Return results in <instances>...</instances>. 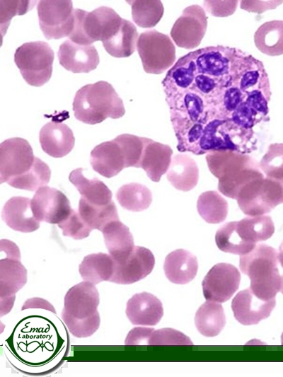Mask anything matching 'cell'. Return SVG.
Returning a JSON list of instances; mask_svg holds the SVG:
<instances>
[{"label":"cell","instance_id":"obj_47","mask_svg":"<svg viewBox=\"0 0 283 377\" xmlns=\"http://www.w3.org/2000/svg\"><path fill=\"white\" fill-rule=\"evenodd\" d=\"M154 329L150 327H137L132 329L125 340L126 345L147 344Z\"/></svg>","mask_w":283,"mask_h":377},{"label":"cell","instance_id":"obj_41","mask_svg":"<svg viewBox=\"0 0 283 377\" xmlns=\"http://www.w3.org/2000/svg\"><path fill=\"white\" fill-rule=\"evenodd\" d=\"M259 166L265 177L283 181V144H271Z\"/></svg>","mask_w":283,"mask_h":377},{"label":"cell","instance_id":"obj_12","mask_svg":"<svg viewBox=\"0 0 283 377\" xmlns=\"http://www.w3.org/2000/svg\"><path fill=\"white\" fill-rule=\"evenodd\" d=\"M35 156L29 142L22 138H11L0 145V181L10 180L28 172Z\"/></svg>","mask_w":283,"mask_h":377},{"label":"cell","instance_id":"obj_40","mask_svg":"<svg viewBox=\"0 0 283 377\" xmlns=\"http://www.w3.org/2000/svg\"><path fill=\"white\" fill-rule=\"evenodd\" d=\"M215 242L220 250L240 255L248 253L255 247L241 238L235 221L227 222L219 228L215 235Z\"/></svg>","mask_w":283,"mask_h":377},{"label":"cell","instance_id":"obj_4","mask_svg":"<svg viewBox=\"0 0 283 377\" xmlns=\"http://www.w3.org/2000/svg\"><path fill=\"white\" fill-rule=\"evenodd\" d=\"M75 117L86 124H95L110 117L125 115L122 99L112 86L103 81L87 84L76 93L73 101Z\"/></svg>","mask_w":283,"mask_h":377},{"label":"cell","instance_id":"obj_26","mask_svg":"<svg viewBox=\"0 0 283 377\" xmlns=\"http://www.w3.org/2000/svg\"><path fill=\"white\" fill-rule=\"evenodd\" d=\"M101 232L106 248L114 261L117 263L125 261L134 247L129 228L117 219L108 223Z\"/></svg>","mask_w":283,"mask_h":377},{"label":"cell","instance_id":"obj_50","mask_svg":"<svg viewBox=\"0 0 283 377\" xmlns=\"http://www.w3.org/2000/svg\"><path fill=\"white\" fill-rule=\"evenodd\" d=\"M278 261L283 268V241L282 242L279 248Z\"/></svg>","mask_w":283,"mask_h":377},{"label":"cell","instance_id":"obj_16","mask_svg":"<svg viewBox=\"0 0 283 377\" xmlns=\"http://www.w3.org/2000/svg\"><path fill=\"white\" fill-rule=\"evenodd\" d=\"M155 258L150 250L135 246L122 262L114 261V272L109 280L118 284H131L149 275L153 270Z\"/></svg>","mask_w":283,"mask_h":377},{"label":"cell","instance_id":"obj_45","mask_svg":"<svg viewBox=\"0 0 283 377\" xmlns=\"http://www.w3.org/2000/svg\"><path fill=\"white\" fill-rule=\"evenodd\" d=\"M35 1H1L0 15L1 31L6 30L11 18L16 15L25 14L32 8Z\"/></svg>","mask_w":283,"mask_h":377},{"label":"cell","instance_id":"obj_14","mask_svg":"<svg viewBox=\"0 0 283 377\" xmlns=\"http://www.w3.org/2000/svg\"><path fill=\"white\" fill-rule=\"evenodd\" d=\"M240 281L241 274L235 266L218 263L211 268L202 281L204 296L209 301L225 302L238 290Z\"/></svg>","mask_w":283,"mask_h":377},{"label":"cell","instance_id":"obj_3","mask_svg":"<svg viewBox=\"0 0 283 377\" xmlns=\"http://www.w3.org/2000/svg\"><path fill=\"white\" fill-rule=\"evenodd\" d=\"M99 301L98 289L91 283L83 281L67 291L61 317L73 336L88 337L98 330Z\"/></svg>","mask_w":283,"mask_h":377},{"label":"cell","instance_id":"obj_15","mask_svg":"<svg viewBox=\"0 0 283 377\" xmlns=\"http://www.w3.org/2000/svg\"><path fill=\"white\" fill-rule=\"evenodd\" d=\"M31 206L37 220L59 224L69 214L71 209L69 199L61 191L43 186L37 190Z\"/></svg>","mask_w":283,"mask_h":377},{"label":"cell","instance_id":"obj_19","mask_svg":"<svg viewBox=\"0 0 283 377\" xmlns=\"http://www.w3.org/2000/svg\"><path fill=\"white\" fill-rule=\"evenodd\" d=\"M236 49L219 45L195 50L197 71L216 77L225 75L231 69Z\"/></svg>","mask_w":283,"mask_h":377},{"label":"cell","instance_id":"obj_10","mask_svg":"<svg viewBox=\"0 0 283 377\" xmlns=\"http://www.w3.org/2000/svg\"><path fill=\"white\" fill-rule=\"evenodd\" d=\"M137 48L146 73L160 74L175 62V47L173 41L168 35L156 30L141 33Z\"/></svg>","mask_w":283,"mask_h":377},{"label":"cell","instance_id":"obj_17","mask_svg":"<svg viewBox=\"0 0 283 377\" xmlns=\"http://www.w3.org/2000/svg\"><path fill=\"white\" fill-rule=\"evenodd\" d=\"M275 304V298L262 300L248 288L236 295L231 302V308L235 318L240 323L250 325L268 318Z\"/></svg>","mask_w":283,"mask_h":377},{"label":"cell","instance_id":"obj_44","mask_svg":"<svg viewBox=\"0 0 283 377\" xmlns=\"http://www.w3.org/2000/svg\"><path fill=\"white\" fill-rule=\"evenodd\" d=\"M192 342L183 333L172 328L154 330L148 345H192Z\"/></svg>","mask_w":283,"mask_h":377},{"label":"cell","instance_id":"obj_8","mask_svg":"<svg viewBox=\"0 0 283 377\" xmlns=\"http://www.w3.org/2000/svg\"><path fill=\"white\" fill-rule=\"evenodd\" d=\"M236 201L246 215H265L283 203V181L267 177L255 179L240 190Z\"/></svg>","mask_w":283,"mask_h":377},{"label":"cell","instance_id":"obj_46","mask_svg":"<svg viewBox=\"0 0 283 377\" xmlns=\"http://www.w3.org/2000/svg\"><path fill=\"white\" fill-rule=\"evenodd\" d=\"M238 1H204L203 6L211 15L216 17H226L236 10Z\"/></svg>","mask_w":283,"mask_h":377},{"label":"cell","instance_id":"obj_21","mask_svg":"<svg viewBox=\"0 0 283 377\" xmlns=\"http://www.w3.org/2000/svg\"><path fill=\"white\" fill-rule=\"evenodd\" d=\"M93 169L102 176L112 178L125 167V158L120 144L114 139L96 146L91 152Z\"/></svg>","mask_w":283,"mask_h":377},{"label":"cell","instance_id":"obj_2","mask_svg":"<svg viewBox=\"0 0 283 377\" xmlns=\"http://www.w3.org/2000/svg\"><path fill=\"white\" fill-rule=\"evenodd\" d=\"M206 160L210 172L219 180V191L229 198L236 199L246 185L265 177L259 163L246 153L212 151L207 153Z\"/></svg>","mask_w":283,"mask_h":377},{"label":"cell","instance_id":"obj_25","mask_svg":"<svg viewBox=\"0 0 283 377\" xmlns=\"http://www.w3.org/2000/svg\"><path fill=\"white\" fill-rule=\"evenodd\" d=\"M163 269L168 279L178 284H185L196 276L198 262L195 255L184 249L170 253L165 259Z\"/></svg>","mask_w":283,"mask_h":377},{"label":"cell","instance_id":"obj_51","mask_svg":"<svg viewBox=\"0 0 283 377\" xmlns=\"http://www.w3.org/2000/svg\"><path fill=\"white\" fill-rule=\"evenodd\" d=\"M280 291L283 294V275L282 276V282H281V289H280Z\"/></svg>","mask_w":283,"mask_h":377},{"label":"cell","instance_id":"obj_33","mask_svg":"<svg viewBox=\"0 0 283 377\" xmlns=\"http://www.w3.org/2000/svg\"><path fill=\"white\" fill-rule=\"evenodd\" d=\"M138 38L135 25L123 19L118 30L110 39L103 42V45L108 53L114 57H128L134 52Z\"/></svg>","mask_w":283,"mask_h":377},{"label":"cell","instance_id":"obj_35","mask_svg":"<svg viewBox=\"0 0 283 377\" xmlns=\"http://www.w3.org/2000/svg\"><path fill=\"white\" fill-rule=\"evenodd\" d=\"M79 212L93 230L98 229L100 231L108 223L119 219L113 201L106 205H95L81 197Z\"/></svg>","mask_w":283,"mask_h":377},{"label":"cell","instance_id":"obj_18","mask_svg":"<svg viewBox=\"0 0 283 377\" xmlns=\"http://www.w3.org/2000/svg\"><path fill=\"white\" fill-rule=\"evenodd\" d=\"M60 64L74 73H88L99 63L98 52L93 45H79L70 40L64 41L58 51Z\"/></svg>","mask_w":283,"mask_h":377},{"label":"cell","instance_id":"obj_48","mask_svg":"<svg viewBox=\"0 0 283 377\" xmlns=\"http://www.w3.org/2000/svg\"><path fill=\"white\" fill-rule=\"evenodd\" d=\"M282 1H241L240 6L248 12L260 13L275 8Z\"/></svg>","mask_w":283,"mask_h":377},{"label":"cell","instance_id":"obj_11","mask_svg":"<svg viewBox=\"0 0 283 377\" xmlns=\"http://www.w3.org/2000/svg\"><path fill=\"white\" fill-rule=\"evenodd\" d=\"M37 9L40 27L47 39H60L71 35L74 26L71 1H40Z\"/></svg>","mask_w":283,"mask_h":377},{"label":"cell","instance_id":"obj_37","mask_svg":"<svg viewBox=\"0 0 283 377\" xmlns=\"http://www.w3.org/2000/svg\"><path fill=\"white\" fill-rule=\"evenodd\" d=\"M116 197L122 207L131 211L145 210L152 202L150 190L144 185L135 182L122 185L117 190Z\"/></svg>","mask_w":283,"mask_h":377},{"label":"cell","instance_id":"obj_43","mask_svg":"<svg viewBox=\"0 0 283 377\" xmlns=\"http://www.w3.org/2000/svg\"><path fill=\"white\" fill-rule=\"evenodd\" d=\"M58 226L62 229L64 236L75 240L87 238L93 230L83 219L79 211L71 210L68 216Z\"/></svg>","mask_w":283,"mask_h":377},{"label":"cell","instance_id":"obj_6","mask_svg":"<svg viewBox=\"0 0 283 377\" xmlns=\"http://www.w3.org/2000/svg\"><path fill=\"white\" fill-rule=\"evenodd\" d=\"M123 18L113 9L101 6L91 12L74 9V26L69 36L71 41L88 45L110 39L120 28Z\"/></svg>","mask_w":283,"mask_h":377},{"label":"cell","instance_id":"obj_1","mask_svg":"<svg viewBox=\"0 0 283 377\" xmlns=\"http://www.w3.org/2000/svg\"><path fill=\"white\" fill-rule=\"evenodd\" d=\"M8 325L3 342L4 354L16 370L44 376L58 369L69 352L67 327L56 313L28 308Z\"/></svg>","mask_w":283,"mask_h":377},{"label":"cell","instance_id":"obj_34","mask_svg":"<svg viewBox=\"0 0 283 377\" xmlns=\"http://www.w3.org/2000/svg\"><path fill=\"white\" fill-rule=\"evenodd\" d=\"M195 323L197 330L205 337H214L220 333L226 324L222 306L217 302L207 301L197 311Z\"/></svg>","mask_w":283,"mask_h":377},{"label":"cell","instance_id":"obj_29","mask_svg":"<svg viewBox=\"0 0 283 377\" xmlns=\"http://www.w3.org/2000/svg\"><path fill=\"white\" fill-rule=\"evenodd\" d=\"M83 171V168H76L71 171L69 177L81 197L95 205H106L112 202V192L106 185L97 178H86Z\"/></svg>","mask_w":283,"mask_h":377},{"label":"cell","instance_id":"obj_28","mask_svg":"<svg viewBox=\"0 0 283 377\" xmlns=\"http://www.w3.org/2000/svg\"><path fill=\"white\" fill-rule=\"evenodd\" d=\"M167 178L177 190L185 192L191 190L198 182V166L190 156L176 154L172 158L167 171Z\"/></svg>","mask_w":283,"mask_h":377},{"label":"cell","instance_id":"obj_38","mask_svg":"<svg viewBox=\"0 0 283 377\" xmlns=\"http://www.w3.org/2000/svg\"><path fill=\"white\" fill-rule=\"evenodd\" d=\"M50 176L51 170L49 166L35 157L33 166L28 172L10 180L8 184L18 189L34 191L46 186Z\"/></svg>","mask_w":283,"mask_h":377},{"label":"cell","instance_id":"obj_30","mask_svg":"<svg viewBox=\"0 0 283 377\" xmlns=\"http://www.w3.org/2000/svg\"><path fill=\"white\" fill-rule=\"evenodd\" d=\"M79 271L83 281L94 285L109 281L114 272V260L110 254H90L83 258Z\"/></svg>","mask_w":283,"mask_h":377},{"label":"cell","instance_id":"obj_5","mask_svg":"<svg viewBox=\"0 0 283 377\" xmlns=\"http://www.w3.org/2000/svg\"><path fill=\"white\" fill-rule=\"evenodd\" d=\"M278 262L277 251L264 243L256 245L250 252L241 255L240 269L250 278L251 291L262 300L275 298L280 291L282 276Z\"/></svg>","mask_w":283,"mask_h":377},{"label":"cell","instance_id":"obj_52","mask_svg":"<svg viewBox=\"0 0 283 377\" xmlns=\"http://www.w3.org/2000/svg\"><path fill=\"white\" fill-rule=\"evenodd\" d=\"M281 342H282V344L283 345V332L281 336Z\"/></svg>","mask_w":283,"mask_h":377},{"label":"cell","instance_id":"obj_24","mask_svg":"<svg viewBox=\"0 0 283 377\" xmlns=\"http://www.w3.org/2000/svg\"><path fill=\"white\" fill-rule=\"evenodd\" d=\"M173 150L166 144L146 138L140 168L154 182H159L171 165Z\"/></svg>","mask_w":283,"mask_h":377},{"label":"cell","instance_id":"obj_27","mask_svg":"<svg viewBox=\"0 0 283 377\" xmlns=\"http://www.w3.org/2000/svg\"><path fill=\"white\" fill-rule=\"evenodd\" d=\"M196 74L195 52L193 51L180 57L167 72L162 81L166 95L188 89Z\"/></svg>","mask_w":283,"mask_h":377},{"label":"cell","instance_id":"obj_39","mask_svg":"<svg viewBox=\"0 0 283 377\" xmlns=\"http://www.w3.org/2000/svg\"><path fill=\"white\" fill-rule=\"evenodd\" d=\"M132 6L134 22L142 28L154 27L161 19L164 8L158 0L127 1Z\"/></svg>","mask_w":283,"mask_h":377},{"label":"cell","instance_id":"obj_49","mask_svg":"<svg viewBox=\"0 0 283 377\" xmlns=\"http://www.w3.org/2000/svg\"><path fill=\"white\" fill-rule=\"evenodd\" d=\"M28 308H44L56 313L54 308L47 301L40 298L28 299L21 308V310Z\"/></svg>","mask_w":283,"mask_h":377},{"label":"cell","instance_id":"obj_23","mask_svg":"<svg viewBox=\"0 0 283 377\" xmlns=\"http://www.w3.org/2000/svg\"><path fill=\"white\" fill-rule=\"evenodd\" d=\"M1 216L7 226L17 231L30 233L40 227V221L33 212L31 199L27 197L9 199L3 207Z\"/></svg>","mask_w":283,"mask_h":377},{"label":"cell","instance_id":"obj_7","mask_svg":"<svg viewBox=\"0 0 283 377\" xmlns=\"http://www.w3.org/2000/svg\"><path fill=\"white\" fill-rule=\"evenodd\" d=\"M1 252L6 257L0 260V315H6L12 309L16 294L27 282V270L21 262L18 247L8 240H1Z\"/></svg>","mask_w":283,"mask_h":377},{"label":"cell","instance_id":"obj_9","mask_svg":"<svg viewBox=\"0 0 283 377\" xmlns=\"http://www.w3.org/2000/svg\"><path fill=\"white\" fill-rule=\"evenodd\" d=\"M14 61L29 85L41 86L51 78L54 52L45 42H26L16 50Z\"/></svg>","mask_w":283,"mask_h":377},{"label":"cell","instance_id":"obj_31","mask_svg":"<svg viewBox=\"0 0 283 377\" xmlns=\"http://www.w3.org/2000/svg\"><path fill=\"white\" fill-rule=\"evenodd\" d=\"M236 231L246 243L256 245V243L270 238L275 233V225L270 216L260 215L247 216L235 221Z\"/></svg>","mask_w":283,"mask_h":377},{"label":"cell","instance_id":"obj_20","mask_svg":"<svg viewBox=\"0 0 283 377\" xmlns=\"http://www.w3.org/2000/svg\"><path fill=\"white\" fill-rule=\"evenodd\" d=\"M125 313L133 325H155L163 317V308L161 301L154 295L142 292L128 300Z\"/></svg>","mask_w":283,"mask_h":377},{"label":"cell","instance_id":"obj_42","mask_svg":"<svg viewBox=\"0 0 283 377\" xmlns=\"http://www.w3.org/2000/svg\"><path fill=\"white\" fill-rule=\"evenodd\" d=\"M115 139L120 144L125 158V167L140 168L146 138L123 134Z\"/></svg>","mask_w":283,"mask_h":377},{"label":"cell","instance_id":"obj_32","mask_svg":"<svg viewBox=\"0 0 283 377\" xmlns=\"http://www.w3.org/2000/svg\"><path fill=\"white\" fill-rule=\"evenodd\" d=\"M254 42L263 54H283V21L274 20L262 24L255 32Z\"/></svg>","mask_w":283,"mask_h":377},{"label":"cell","instance_id":"obj_13","mask_svg":"<svg viewBox=\"0 0 283 377\" xmlns=\"http://www.w3.org/2000/svg\"><path fill=\"white\" fill-rule=\"evenodd\" d=\"M207 27V16L204 9L195 4L183 10L175 21L170 34L177 46L191 50L200 44Z\"/></svg>","mask_w":283,"mask_h":377},{"label":"cell","instance_id":"obj_36","mask_svg":"<svg viewBox=\"0 0 283 377\" xmlns=\"http://www.w3.org/2000/svg\"><path fill=\"white\" fill-rule=\"evenodd\" d=\"M197 211L209 224H219L228 214V202L216 191H206L197 199Z\"/></svg>","mask_w":283,"mask_h":377},{"label":"cell","instance_id":"obj_22","mask_svg":"<svg viewBox=\"0 0 283 377\" xmlns=\"http://www.w3.org/2000/svg\"><path fill=\"white\" fill-rule=\"evenodd\" d=\"M39 139L42 150L54 158L67 155L75 142L72 130L67 124L57 122L45 124L40 132Z\"/></svg>","mask_w":283,"mask_h":377}]
</instances>
